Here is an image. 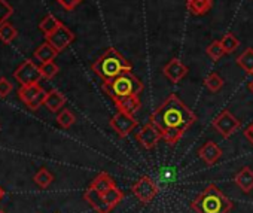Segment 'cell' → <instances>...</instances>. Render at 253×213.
<instances>
[{"label": "cell", "instance_id": "6da1fadb", "mask_svg": "<svg viewBox=\"0 0 253 213\" xmlns=\"http://www.w3.org/2000/svg\"><path fill=\"white\" fill-rule=\"evenodd\" d=\"M197 120L195 112L191 111L176 94H170L149 117V123L161 131L163 139L171 146L183 137Z\"/></svg>", "mask_w": 253, "mask_h": 213}, {"label": "cell", "instance_id": "7a4b0ae2", "mask_svg": "<svg viewBox=\"0 0 253 213\" xmlns=\"http://www.w3.org/2000/svg\"><path fill=\"white\" fill-rule=\"evenodd\" d=\"M91 69L103 82H107L125 72H131L133 64L115 48L110 46L92 63Z\"/></svg>", "mask_w": 253, "mask_h": 213}, {"label": "cell", "instance_id": "3957f363", "mask_svg": "<svg viewBox=\"0 0 253 213\" xmlns=\"http://www.w3.org/2000/svg\"><path fill=\"white\" fill-rule=\"evenodd\" d=\"M189 207L195 213H229L234 207L232 201L213 183L207 185Z\"/></svg>", "mask_w": 253, "mask_h": 213}, {"label": "cell", "instance_id": "277c9868", "mask_svg": "<svg viewBox=\"0 0 253 213\" xmlns=\"http://www.w3.org/2000/svg\"><path fill=\"white\" fill-rule=\"evenodd\" d=\"M103 91L113 100V103H118L128 97L139 95L143 91V84L133 72H125L112 81L103 82Z\"/></svg>", "mask_w": 253, "mask_h": 213}, {"label": "cell", "instance_id": "5b68a950", "mask_svg": "<svg viewBox=\"0 0 253 213\" xmlns=\"http://www.w3.org/2000/svg\"><path fill=\"white\" fill-rule=\"evenodd\" d=\"M18 97L21 98V101L27 106L29 109L36 111L43 104L45 97H46V91L39 84L26 85V86H21L18 89Z\"/></svg>", "mask_w": 253, "mask_h": 213}, {"label": "cell", "instance_id": "8992f818", "mask_svg": "<svg viewBox=\"0 0 253 213\" xmlns=\"http://www.w3.org/2000/svg\"><path fill=\"white\" fill-rule=\"evenodd\" d=\"M14 78L15 81L21 85H33V84H39V81L43 78L42 72H41V66H38L35 61L32 60H26L23 64H20V67L14 72Z\"/></svg>", "mask_w": 253, "mask_h": 213}, {"label": "cell", "instance_id": "52a82bcc", "mask_svg": "<svg viewBox=\"0 0 253 213\" xmlns=\"http://www.w3.org/2000/svg\"><path fill=\"white\" fill-rule=\"evenodd\" d=\"M211 126H213V128H214L223 139H228V137H231V136L240 128L241 123H240V120L235 118L228 109H225V111H222V112L213 120Z\"/></svg>", "mask_w": 253, "mask_h": 213}, {"label": "cell", "instance_id": "ba28073f", "mask_svg": "<svg viewBox=\"0 0 253 213\" xmlns=\"http://www.w3.org/2000/svg\"><path fill=\"white\" fill-rule=\"evenodd\" d=\"M133 194L137 197V200L143 204H149L158 194H160V188L158 185L149 177V176H143L140 177L131 188Z\"/></svg>", "mask_w": 253, "mask_h": 213}, {"label": "cell", "instance_id": "9c48e42d", "mask_svg": "<svg viewBox=\"0 0 253 213\" xmlns=\"http://www.w3.org/2000/svg\"><path fill=\"white\" fill-rule=\"evenodd\" d=\"M139 126V121L134 118V115H130L126 112H116L112 120H110V127L112 130L119 136V137H126L136 127Z\"/></svg>", "mask_w": 253, "mask_h": 213}, {"label": "cell", "instance_id": "30bf717a", "mask_svg": "<svg viewBox=\"0 0 253 213\" xmlns=\"http://www.w3.org/2000/svg\"><path fill=\"white\" fill-rule=\"evenodd\" d=\"M136 139H137V142L140 143L142 148H145L146 151H151L163 139V134L154 124L149 123L145 127H142V130L136 134Z\"/></svg>", "mask_w": 253, "mask_h": 213}, {"label": "cell", "instance_id": "8fae6325", "mask_svg": "<svg viewBox=\"0 0 253 213\" xmlns=\"http://www.w3.org/2000/svg\"><path fill=\"white\" fill-rule=\"evenodd\" d=\"M73 41H75L73 32L69 30L63 23H61V26L55 32H52L51 35L46 36V42H49L58 52L64 51Z\"/></svg>", "mask_w": 253, "mask_h": 213}, {"label": "cell", "instance_id": "7c38bea8", "mask_svg": "<svg viewBox=\"0 0 253 213\" xmlns=\"http://www.w3.org/2000/svg\"><path fill=\"white\" fill-rule=\"evenodd\" d=\"M164 76L173 82V84H179L186 75H188V67L179 60V58H173L171 61H169L164 69H163Z\"/></svg>", "mask_w": 253, "mask_h": 213}, {"label": "cell", "instance_id": "4fadbf2b", "mask_svg": "<svg viewBox=\"0 0 253 213\" xmlns=\"http://www.w3.org/2000/svg\"><path fill=\"white\" fill-rule=\"evenodd\" d=\"M84 200L97 212V213H110L113 209L104 201V198H103V195L98 192V191H95V189H92V188H86V191L84 192Z\"/></svg>", "mask_w": 253, "mask_h": 213}, {"label": "cell", "instance_id": "5bb4252c", "mask_svg": "<svg viewBox=\"0 0 253 213\" xmlns=\"http://www.w3.org/2000/svg\"><path fill=\"white\" fill-rule=\"evenodd\" d=\"M198 157L207 164V166H213L219 161V158L222 157V149L219 148L217 143H214L213 140L206 142L200 149H198Z\"/></svg>", "mask_w": 253, "mask_h": 213}, {"label": "cell", "instance_id": "9a60e30c", "mask_svg": "<svg viewBox=\"0 0 253 213\" xmlns=\"http://www.w3.org/2000/svg\"><path fill=\"white\" fill-rule=\"evenodd\" d=\"M234 182L244 194H249L253 189V170L250 167H243L235 174Z\"/></svg>", "mask_w": 253, "mask_h": 213}, {"label": "cell", "instance_id": "2e32d148", "mask_svg": "<svg viewBox=\"0 0 253 213\" xmlns=\"http://www.w3.org/2000/svg\"><path fill=\"white\" fill-rule=\"evenodd\" d=\"M43 104H45V108L49 112H54L55 114V112H60L61 108L66 104V97L60 91L51 89L49 92H46V97H45Z\"/></svg>", "mask_w": 253, "mask_h": 213}, {"label": "cell", "instance_id": "e0dca14e", "mask_svg": "<svg viewBox=\"0 0 253 213\" xmlns=\"http://www.w3.org/2000/svg\"><path fill=\"white\" fill-rule=\"evenodd\" d=\"M115 186H116L115 180H113L106 171H100V173L94 177V180L91 182V185H89V188L98 191L100 194H103V192H106V191H109V189H112V188H115Z\"/></svg>", "mask_w": 253, "mask_h": 213}, {"label": "cell", "instance_id": "ac0fdd59", "mask_svg": "<svg viewBox=\"0 0 253 213\" xmlns=\"http://www.w3.org/2000/svg\"><path fill=\"white\" fill-rule=\"evenodd\" d=\"M57 55H58V51H57V49H55L49 42L42 43V45L35 51V58H36V60H39L42 64H43V63L54 61Z\"/></svg>", "mask_w": 253, "mask_h": 213}, {"label": "cell", "instance_id": "d6986e66", "mask_svg": "<svg viewBox=\"0 0 253 213\" xmlns=\"http://www.w3.org/2000/svg\"><path fill=\"white\" fill-rule=\"evenodd\" d=\"M115 106H116V109L119 112H126V114H130V115H134L140 109L142 103H140L139 95H134V97H128V98L115 103Z\"/></svg>", "mask_w": 253, "mask_h": 213}, {"label": "cell", "instance_id": "ffe728a7", "mask_svg": "<svg viewBox=\"0 0 253 213\" xmlns=\"http://www.w3.org/2000/svg\"><path fill=\"white\" fill-rule=\"evenodd\" d=\"M213 6V0H188L186 8L191 15H204Z\"/></svg>", "mask_w": 253, "mask_h": 213}, {"label": "cell", "instance_id": "44dd1931", "mask_svg": "<svg viewBox=\"0 0 253 213\" xmlns=\"http://www.w3.org/2000/svg\"><path fill=\"white\" fill-rule=\"evenodd\" d=\"M235 63L246 73L252 75V72H253V48H247L240 57H237V61Z\"/></svg>", "mask_w": 253, "mask_h": 213}, {"label": "cell", "instance_id": "7402d4cb", "mask_svg": "<svg viewBox=\"0 0 253 213\" xmlns=\"http://www.w3.org/2000/svg\"><path fill=\"white\" fill-rule=\"evenodd\" d=\"M17 36H18V32L9 21L0 24V41H2L3 43L8 45V43L14 42L17 39Z\"/></svg>", "mask_w": 253, "mask_h": 213}, {"label": "cell", "instance_id": "603a6c76", "mask_svg": "<svg viewBox=\"0 0 253 213\" xmlns=\"http://www.w3.org/2000/svg\"><path fill=\"white\" fill-rule=\"evenodd\" d=\"M101 195H103L104 201H106L112 209H115V207L122 201V198H124V192H122L118 186H115V188H112V189L103 192Z\"/></svg>", "mask_w": 253, "mask_h": 213}, {"label": "cell", "instance_id": "cb8c5ba5", "mask_svg": "<svg viewBox=\"0 0 253 213\" xmlns=\"http://www.w3.org/2000/svg\"><path fill=\"white\" fill-rule=\"evenodd\" d=\"M33 179H35V182H36L38 186H41L42 189H45V188H48V186L54 182V174H52L48 169L42 167V169L35 174Z\"/></svg>", "mask_w": 253, "mask_h": 213}, {"label": "cell", "instance_id": "d4e9b609", "mask_svg": "<svg viewBox=\"0 0 253 213\" xmlns=\"http://www.w3.org/2000/svg\"><path fill=\"white\" fill-rule=\"evenodd\" d=\"M60 26H61V23H60L54 15H46V17L41 21L39 29H41V32L45 33V36H48V35H51L52 32H55Z\"/></svg>", "mask_w": 253, "mask_h": 213}, {"label": "cell", "instance_id": "484cf974", "mask_svg": "<svg viewBox=\"0 0 253 213\" xmlns=\"http://www.w3.org/2000/svg\"><path fill=\"white\" fill-rule=\"evenodd\" d=\"M204 85L207 86L209 91H211V92H219V91L222 89V86H223V79L220 78L219 73L213 72V73H210V75L204 79Z\"/></svg>", "mask_w": 253, "mask_h": 213}, {"label": "cell", "instance_id": "4316f807", "mask_svg": "<svg viewBox=\"0 0 253 213\" xmlns=\"http://www.w3.org/2000/svg\"><path fill=\"white\" fill-rule=\"evenodd\" d=\"M220 43H222V48L225 49L226 54H232V52L237 51L238 46H240V41H238L232 33H226V35L220 39Z\"/></svg>", "mask_w": 253, "mask_h": 213}, {"label": "cell", "instance_id": "83f0119b", "mask_svg": "<svg viewBox=\"0 0 253 213\" xmlns=\"http://www.w3.org/2000/svg\"><path fill=\"white\" fill-rule=\"evenodd\" d=\"M206 54H207L213 61H217V60H220L226 52H225V49L222 48L220 41H214V42H211V43L206 48Z\"/></svg>", "mask_w": 253, "mask_h": 213}, {"label": "cell", "instance_id": "f1b7e54d", "mask_svg": "<svg viewBox=\"0 0 253 213\" xmlns=\"http://www.w3.org/2000/svg\"><path fill=\"white\" fill-rule=\"evenodd\" d=\"M76 118L75 115L69 111V109H63L58 115H57V123L58 126H61L63 128H70L75 124Z\"/></svg>", "mask_w": 253, "mask_h": 213}, {"label": "cell", "instance_id": "f546056e", "mask_svg": "<svg viewBox=\"0 0 253 213\" xmlns=\"http://www.w3.org/2000/svg\"><path fill=\"white\" fill-rule=\"evenodd\" d=\"M41 72H42V76L45 79H52L57 76L58 73V66L54 63V61H49V63H43L41 64Z\"/></svg>", "mask_w": 253, "mask_h": 213}, {"label": "cell", "instance_id": "4dcf8cb0", "mask_svg": "<svg viewBox=\"0 0 253 213\" xmlns=\"http://www.w3.org/2000/svg\"><path fill=\"white\" fill-rule=\"evenodd\" d=\"M14 14V8L8 3V0H0V24L6 23Z\"/></svg>", "mask_w": 253, "mask_h": 213}, {"label": "cell", "instance_id": "1f68e13d", "mask_svg": "<svg viewBox=\"0 0 253 213\" xmlns=\"http://www.w3.org/2000/svg\"><path fill=\"white\" fill-rule=\"evenodd\" d=\"M12 89H14V86L6 78H0V98L8 97Z\"/></svg>", "mask_w": 253, "mask_h": 213}, {"label": "cell", "instance_id": "d6a6232c", "mask_svg": "<svg viewBox=\"0 0 253 213\" xmlns=\"http://www.w3.org/2000/svg\"><path fill=\"white\" fill-rule=\"evenodd\" d=\"M57 2L66 11H73L76 6H79L82 3V0H57Z\"/></svg>", "mask_w": 253, "mask_h": 213}, {"label": "cell", "instance_id": "836d02e7", "mask_svg": "<svg viewBox=\"0 0 253 213\" xmlns=\"http://www.w3.org/2000/svg\"><path fill=\"white\" fill-rule=\"evenodd\" d=\"M244 136H246V139L253 145V123L246 128V131H244Z\"/></svg>", "mask_w": 253, "mask_h": 213}, {"label": "cell", "instance_id": "e575fe53", "mask_svg": "<svg viewBox=\"0 0 253 213\" xmlns=\"http://www.w3.org/2000/svg\"><path fill=\"white\" fill-rule=\"evenodd\" d=\"M249 89H250V92L253 94V79H252V81L249 82Z\"/></svg>", "mask_w": 253, "mask_h": 213}, {"label": "cell", "instance_id": "d590c367", "mask_svg": "<svg viewBox=\"0 0 253 213\" xmlns=\"http://www.w3.org/2000/svg\"><path fill=\"white\" fill-rule=\"evenodd\" d=\"M3 195H5V189H3L2 186H0V200L3 198Z\"/></svg>", "mask_w": 253, "mask_h": 213}, {"label": "cell", "instance_id": "8d00e7d4", "mask_svg": "<svg viewBox=\"0 0 253 213\" xmlns=\"http://www.w3.org/2000/svg\"><path fill=\"white\" fill-rule=\"evenodd\" d=\"M0 213H6V212L5 210H0Z\"/></svg>", "mask_w": 253, "mask_h": 213}, {"label": "cell", "instance_id": "74e56055", "mask_svg": "<svg viewBox=\"0 0 253 213\" xmlns=\"http://www.w3.org/2000/svg\"><path fill=\"white\" fill-rule=\"evenodd\" d=\"M252 75H253V72H252Z\"/></svg>", "mask_w": 253, "mask_h": 213}]
</instances>
